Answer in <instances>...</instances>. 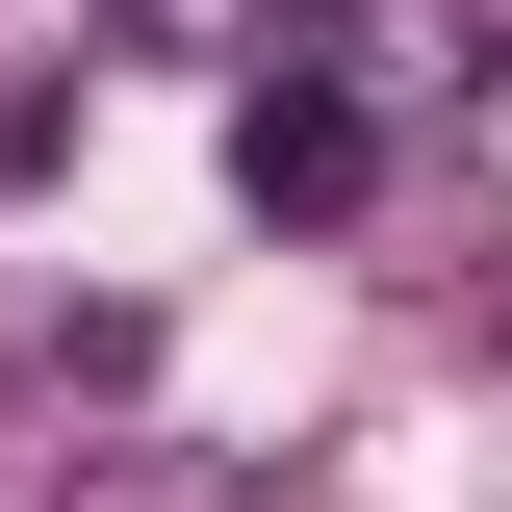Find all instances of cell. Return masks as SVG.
I'll return each instance as SVG.
<instances>
[{"label":"cell","mask_w":512,"mask_h":512,"mask_svg":"<svg viewBox=\"0 0 512 512\" xmlns=\"http://www.w3.org/2000/svg\"><path fill=\"white\" fill-rule=\"evenodd\" d=\"M128 52H282V0H128Z\"/></svg>","instance_id":"3"},{"label":"cell","mask_w":512,"mask_h":512,"mask_svg":"<svg viewBox=\"0 0 512 512\" xmlns=\"http://www.w3.org/2000/svg\"><path fill=\"white\" fill-rule=\"evenodd\" d=\"M52 512H256V461H231V436H77Z\"/></svg>","instance_id":"2"},{"label":"cell","mask_w":512,"mask_h":512,"mask_svg":"<svg viewBox=\"0 0 512 512\" xmlns=\"http://www.w3.org/2000/svg\"><path fill=\"white\" fill-rule=\"evenodd\" d=\"M487 333H512V282H487Z\"/></svg>","instance_id":"4"},{"label":"cell","mask_w":512,"mask_h":512,"mask_svg":"<svg viewBox=\"0 0 512 512\" xmlns=\"http://www.w3.org/2000/svg\"><path fill=\"white\" fill-rule=\"evenodd\" d=\"M359 180H384V103H359V77H308V52H282V77L231 103V205H256V231H333Z\"/></svg>","instance_id":"1"}]
</instances>
